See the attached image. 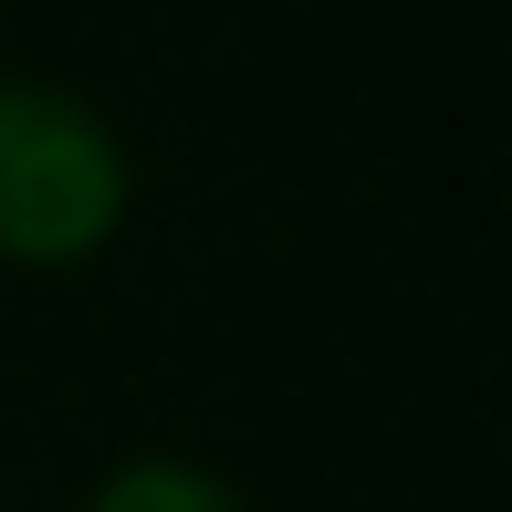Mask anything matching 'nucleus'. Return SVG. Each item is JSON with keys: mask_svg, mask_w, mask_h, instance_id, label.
<instances>
[{"mask_svg": "<svg viewBox=\"0 0 512 512\" xmlns=\"http://www.w3.org/2000/svg\"><path fill=\"white\" fill-rule=\"evenodd\" d=\"M126 220V147L84 95L0 74V262L63 272L95 262Z\"/></svg>", "mask_w": 512, "mask_h": 512, "instance_id": "1", "label": "nucleus"}, {"mask_svg": "<svg viewBox=\"0 0 512 512\" xmlns=\"http://www.w3.org/2000/svg\"><path fill=\"white\" fill-rule=\"evenodd\" d=\"M84 512H251L241 492H230L209 460H178V450H147V460H126V471H105L95 481V502Z\"/></svg>", "mask_w": 512, "mask_h": 512, "instance_id": "2", "label": "nucleus"}]
</instances>
